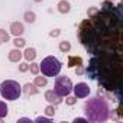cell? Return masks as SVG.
<instances>
[{"label":"cell","mask_w":123,"mask_h":123,"mask_svg":"<svg viewBox=\"0 0 123 123\" xmlns=\"http://www.w3.org/2000/svg\"><path fill=\"white\" fill-rule=\"evenodd\" d=\"M45 100L49 103V104H54V106H58L62 103V97L59 94L55 93V90H48L45 91Z\"/></svg>","instance_id":"cell-8"},{"label":"cell","mask_w":123,"mask_h":123,"mask_svg":"<svg viewBox=\"0 0 123 123\" xmlns=\"http://www.w3.org/2000/svg\"><path fill=\"white\" fill-rule=\"evenodd\" d=\"M20 122H29V123H32V120H31V119H28V117H22V119H19V120H18V123H20Z\"/></svg>","instance_id":"cell-30"},{"label":"cell","mask_w":123,"mask_h":123,"mask_svg":"<svg viewBox=\"0 0 123 123\" xmlns=\"http://www.w3.org/2000/svg\"><path fill=\"white\" fill-rule=\"evenodd\" d=\"M2 43H3V42H2V41H0V45H2Z\"/></svg>","instance_id":"cell-32"},{"label":"cell","mask_w":123,"mask_h":123,"mask_svg":"<svg viewBox=\"0 0 123 123\" xmlns=\"http://www.w3.org/2000/svg\"><path fill=\"white\" fill-rule=\"evenodd\" d=\"M61 68H62L61 61L52 55L43 58L42 62L39 64V71H42V74L45 77H56L61 73Z\"/></svg>","instance_id":"cell-5"},{"label":"cell","mask_w":123,"mask_h":123,"mask_svg":"<svg viewBox=\"0 0 123 123\" xmlns=\"http://www.w3.org/2000/svg\"><path fill=\"white\" fill-rule=\"evenodd\" d=\"M23 58L26 61H35V58H36V49L35 48H26L25 52H23Z\"/></svg>","instance_id":"cell-14"},{"label":"cell","mask_w":123,"mask_h":123,"mask_svg":"<svg viewBox=\"0 0 123 123\" xmlns=\"http://www.w3.org/2000/svg\"><path fill=\"white\" fill-rule=\"evenodd\" d=\"M33 84H35L36 87H45V86L48 84V80H46V77H45V75H43V77H35Z\"/></svg>","instance_id":"cell-17"},{"label":"cell","mask_w":123,"mask_h":123,"mask_svg":"<svg viewBox=\"0 0 123 123\" xmlns=\"http://www.w3.org/2000/svg\"><path fill=\"white\" fill-rule=\"evenodd\" d=\"M45 114H46L48 117H54V116H55V106H54V104L46 106V107H45Z\"/></svg>","instance_id":"cell-20"},{"label":"cell","mask_w":123,"mask_h":123,"mask_svg":"<svg viewBox=\"0 0 123 123\" xmlns=\"http://www.w3.org/2000/svg\"><path fill=\"white\" fill-rule=\"evenodd\" d=\"M100 96V94H98ZM84 110H86V116L88 122L97 123V122H106L110 117V109L107 101L100 96V97H94L90 98L86 104H84Z\"/></svg>","instance_id":"cell-3"},{"label":"cell","mask_w":123,"mask_h":123,"mask_svg":"<svg viewBox=\"0 0 123 123\" xmlns=\"http://www.w3.org/2000/svg\"><path fill=\"white\" fill-rule=\"evenodd\" d=\"M13 45H15V48H23L25 45H26V41L23 39V38H20V36H16L15 38V41H13Z\"/></svg>","instance_id":"cell-19"},{"label":"cell","mask_w":123,"mask_h":123,"mask_svg":"<svg viewBox=\"0 0 123 123\" xmlns=\"http://www.w3.org/2000/svg\"><path fill=\"white\" fill-rule=\"evenodd\" d=\"M22 91H23L25 94H28V96H35V94L39 93L38 87H36L33 83H26V84L22 87Z\"/></svg>","instance_id":"cell-10"},{"label":"cell","mask_w":123,"mask_h":123,"mask_svg":"<svg viewBox=\"0 0 123 123\" xmlns=\"http://www.w3.org/2000/svg\"><path fill=\"white\" fill-rule=\"evenodd\" d=\"M75 73H77L78 75H80V74H83V73H84V68H83V65H80V67H77V68H75Z\"/></svg>","instance_id":"cell-29"},{"label":"cell","mask_w":123,"mask_h":123,"mask_svg":"<svg viewBox=\"0 0 123 123\" xmlns=\"http://www.w3.org/2000/svg\"><path fill=\"white\" fill-rule=\"evenodd\" d=\"M29 71L33 75H38L39 74V64H36V62H33V61H32V64L29 65Z\"/></svg>","instance_id":"cell-21"},{"label":"cell","mask_w":123,"mask_h":123,"mask_svg":"<svg viewBox=\"0 0 123 123\" xmlns=\"http://www.w3.org/2000/svg\"><path fill=\"white\" fill-rule=\"evenodd\" d=\"M73 91L77 98H86L90 96V87L87 83H77L75 86H73Z\"/></svg>","instance_id":"cell-7"},{"label":"cell","mask_w":123,"mask_h":123,"mask_svg":"<svg viewBox=\"0 0 123 123\" xmlns=\"http://www.w3.org/2000/svg\"><path fill=\"white\" fill-rule=\"evenodd\" d=\"M9 39H10L9 33L5 29H0V41H2V42H9Z\"/></svg>","instance_id":"cell-22"},{"label":"cell","mask_w":123,"mask_h":123,"mask_svg":"<svg viewBox=\"0 0 123 123\" xmlns=\"http://www.w3.org/2000/svg\"><path fill=\"white\" fill-rule=\"evenodd\" d=\"M23 32H25L23 23H20V22H13V23L10 25V33H12L13 36H22Z\"/></svg>","instance_id":"cell-9"},{"label":"cell","mask_w":123,"mask_h":123,"mask_svg":"<svg viewBox=\"0 0 123 123\" xmlns=\"http://www.w3.org/2000/svg\"><path fill=\"white\" fill-rule=\"evenodd\" d=\"M0 94L5 100L15 101L22 94V86L15 80H6L0 84Z\"/></svg>","instance_id":"cell-4"},{"label":"cell","mask_w":123,"mask_h":123,"mask_svg":"<svg viewBox=\"0 0 123 123\" xmlns=\"http://www.w3.org/2000/svg\"><path fill=\"white\" fill-rule=\"evenodd\" d=\"M59 35H61V31H59V29H54V31L49 32V36H51V38H58Z\"/></svg>","instance_id":"cell-27"},{"label":"cell","mask_w":123,"mask_h":123,"mask_svg":"<svg viewBox=\"0 0 123 123\" xmlns=\"http://www.w3.org/2000/svg\"><path fill=\"white\" fill-rule=\"evenodd\" d=\"M65 103H67L68 106H74V104L77 103V97H75V96H74V97H73V96H67Z\"/></svg>","instance_id":"cell-23"},{"label":"cell","mask_w":123,"mask_h":123,"mask_svg":"<svg viewBox=\"0 0 123 123\" xmlns=\"http://www.w3.org/2000/svg\"><path fill=\"white\" fill-rule=\"evenodd\" d=\"M23 19H25V22H28V23H33V22L36 20V15H35V12L28 10V12L23 13Z\"/></svg>","instance_id":"cell-15"},{"label":"cell","mask_w":123,"mask_h":123,"mask_svg":"<svg viewBox=\"0 0 123 123\" xmlns=\"http://www.w3.org/2000/svg\"><path fill=\"white\" fill-rule=\"evenodd\" d=\"M9 113V109H7V104L3 101V100H0V119H5Z\"/></svg>","instance_id":"cell-16"},{"label":"cell","mask_w":123,"mask_h":123,"mask_svg":"<svg viewBox=\"0 0 123 123\" xmlns=\"http://www.w3.org/2000/svg\"><path fill=\"white\" fill-rule=\"evenodd\" d=\"M111 2H114V0H111Z\"/></svg>","instance_id":"cell-34"},{"label":"cell","mask_w":123,"mask_h":123,"mask_svg":"<svg viewBox=\"0 0 123 123\" xmlns=\"http://www.w3.org/2000/svg\"><path fill=\"white\" fill-rule=\"evenodd\" d=\"M22 56H23V54L20 52L19 48H15V49H12L9 52V61L10 62H19V61L22 59Z\"/></svg>","instance_id":"cell-11"},{"label":"cell","mask_w":123,"mask_h":123,"mask_svg":"<svg viewBox=\"0 0 123 123\" xmlns=\"http://www.w3.org/2000/svg\"><path fill=\"white\" fill-rule=\"evenodd\" d=\"M54 90L56 94H59L61 97H67L71 94L73 91V83L67 75H61L55 78V84H54Z\"/></svg>","instance_id":"cell-6"},{"label":"cell","mask_w":123,"mask_h":123,"mask_svg":"<svg viewBox=\"0 0 123 123\" xmlns=\"http://www.w3.org/2000/svg\"><path fill=\"white\" fill-rule=\"evenodd\" d=\"M35 122L36 123H51V117H42V116H39V117L35 119Z\"/></svg>","instance_id":"cell-25"},{"label":"cell","mask_w":123,"mask_h":123,"mask_svg":"<svg viewBox=\"0 0 123 123\" xmlns=\"http://www.w3.org/2000/svg\"><path fill=\"white\" fill-rule=\"evenodd\" d=\"M123 5L114 6L106 0L93 18L83 20L78 26V38L83 46L93 55L119 54L123 48Z\"/></svg>","instance_id":"cell-1"},{"label":"cell","mask_w":123,"mask_h":123,"mask_svg":"<svg viewBox=\"0 0 123 123\" xmlns=\"http://www.w3.org/2000/svg\"><path fill=\"white\" fill-rule=\"evenodd\" d=\"M83 122H88L87 117H75L74 119V123H83Z\"/></svg>","instance_id":"cell-28"},{"label":"cell","mask_w":123,"mask_h":123,"mask_svg":"<svg viewBox=\"0 0 123 123\" xmlns=\"http://www.w3.org/2000/svg\"><path fill=\"white\" fill-rule=\"evenodd\" d=\"M97 12H98V7H94V6H93V7H88V10H87V16H88V18H93Z\"/></svg>","instance_id":"cell-24"},{"label":"cell","mask_w":123,"mask_h":123,"mask_svg":"<svg viewBox=\"0 0 123 123\" xmlns=\"http://www.w3.org/2000/svg\"><path fill=\"white\" fill-rule=\"evenodd\" d=\"M29 70V64L28 62H22V64H19V71L20 73H26Z\"/></svg>","instance_id":"cell-26"},{"label":"cell","mask_w":123,"mask_h":123,"mask_svg":"<svg viewBox=\"0 0 123 123\" xmlns=\"http://www.w3.org/2000/svg\"><path fill=\"white\" fill-rule=\"evenodd\" d=\"M71 49V43L68 41H62V42H59V51L61 52H70Z\"/></svg>","instance_id":"cell-18"},{"label":"cell","mask_w":123,"mask_h":123,"mask_svg":"<svg viewBox=\"0 0 123 123\" xmlns=\"http://www.w3.org/2000/svg\"><path fill=\"white\" fill-rule=\"evenodd\" d=\"M56 7H58V12L62 13V15H65V13H68L71 10V5H70V2H67V0H61Z\"/></svg>","instance_id":"cell-13"},{"label":"cell","mask_w":123,"mask_h":123,"mask_svg":"<svg viewBox=\"0 0 123 123\" xmlns=\"http://www.w3.org/2000/svg\"><path fill=\"white\" fill-rule=\"evenodd\" d=\"M33 2H36V3H39V2H42V0H33Z\"/></svg>","instance_id":"cell-31"},{"label":"cell","mask_w":123,"mask_h":123,"mask_svg":"<svg viewBox=\"0 0 123 123\" xmlns=\"http://www.w3.org/2000/svg\"><path fill=\"white\" fill-rule=\"evenodd\" d=\"M86 75L90 80H96L106 91H114L120 100L122 77H123V59L119 54H98L93 55Z\"/></svg>","instance_id":"cell-2"},{"label":"cell","mask_w":123,"mask_h":123,"mask_svg":"<svg viewBox=\"0 0 123 123\" xmlns=\"http://www.w3.org/2000/svg\"><path fill=\"white\" fill-rule=\"evenodd\" d=\"M80 65H83V58L81 56H68V64H67V67L68 68H75V67H80Z\"/></svg>","instance_id":"cell-12"},{"label":"cell","mask_w":123,"mask_h":123,"mask_svg":"<svg viewBox=\"0 0 123 123\" xmlns=\"http://www.w3.org/2000/svg\"><path fill=\"white\" fill-rule=\"evenodd\" d=\"M2 120H3V119H0V122H2Z\"/></svg>","instance_id":"cell-33"}]
</instances>
